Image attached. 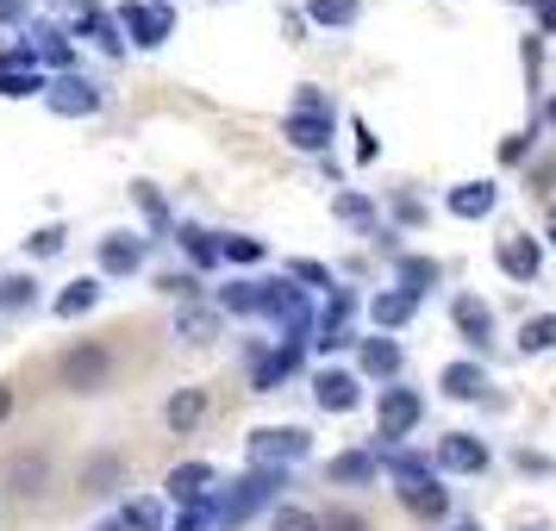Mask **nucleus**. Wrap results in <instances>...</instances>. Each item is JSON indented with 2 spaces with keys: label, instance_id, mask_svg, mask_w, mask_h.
Wrapping results in <instances>:
<instances>
[{
  "label": "nucleus",
  "instance_id": "f257e3e1",
  "mask_svg": "<svg viewBox=\"0 0 556 531\" xmlns=\"http://www.w3.org/2000/svg\"><path fill=\"white\" fill-rule=\"evenodd\" d=\"M281 481H288L281 469H251V476H244V481H238V488L226 494V501L213 506V519H219L226 531H231V526H244V519H251L256 506H269V501H276V488H281Z\"/></svg>",
  "mask_w": 556,
  "mask_h": 531
},
{
  "label": "nucleus",
  "instance_id": "f03ea898",
  "mask_svg": "<svg viewBox=\"0 0 556 531\" xmlns=\"http://www.w3.org/2000/svg\"><path fill=\"white\" fill-rule=\"evenodd\" d=\"M313 451V438L301 426H256L251 431V469H288Z\"/></svg>",
  "mask_w": 556,
  "mask_h": 531
},
{
  "label": "nucleus",
  "instance_id": "7ed1b4c3",
  "mask_svg": "<svg viewBox=\"0 0 556 531\" xmlns=\"http://www.w3.org/2000/svg\"><path fill=\"white\" fill-rule=\"evenodd\" d=\"M113 20H119V26L131 31V45H144V51H156V45L176 31V13H169L163 0H126Z\"/></svg>",
  "mask_w": 556,
  "mask_h": 531
},
{
  "label": "nucleus",
  "instance_id": "20e7f679",
  "mask_svg": "<svg viewBox=\"0 0 556 531\" xmlns=\"http://www.w3.org/2000/svg\"><path fill=\"white\" fill-rule=\"evenodd\" d=\"M106 369H113V356L101 344H70V351L56 356V376H63V388H76V394H94L106 381Z\"/></svg>",
  "mask_w": 556,
  "mask_h": 531
},
{
  "label": "nucleus",
  "instance_id": "39448f33",
  "mask_svg": "<svg viewBox=\"0 0 556 531\" xmlns=\"http://www.w3.org/2000/svg\"><path fill=\"white\" fill-rule=\"evenodd\" d=\"M45 101L63 119H88V113H101V88L81 81V76H56V81H45Z\"/></svg>",
  "mask_w": 556,
  "mask_h": 531
},
{
  "label": "nucleus",
  "instance_id": "423d86ee",
  "mask_svg": "<svg viewBox=\"0 0 556 531\" xmlns=\"http://www.w3.org/2000/svg\"><path fill=\"white\" fill-rule=\"evenodd\" d=\"M144 244L151 238H131V231H106L101 238V276H138V263H144Z\"/></svg>",
  "mask_w": 556,
  "mask_h": 531
},
{
  "label": "nucleus",
  "instance_id": "0eeeda50",
  "mask_svg": "<svg viewBox=\"0 0 556 531\" xmlns=\"http://www.w3.org/2000/svg\"><path fill=\"white\" fill-rule=\"evenodd\" d=\"M163 488H169V501H176V506H201V501H213V463H176Z\"/></svg>",
  "mask_w": 556,
  "mask_h": 531
},
{
  "label": "nucleus",
  "instance_id": "6e6552de",
  "mask_svg": "<svg viewBox=\"0 0 556 531\" xmlns=\"http://www.w3.org/2000/svg\"><path fill=\"white\" fill-rule=\"evenodd\" d=\"M419 413H426V401L413 388H388L381 394V438H406V431L419 426Z\"/></svg>",
  "mask_w": 556,
  "mask_h": 531
},
{
  "label": "nucleus",
  "instance_id": "1a4fd4ad",
  "mask_svg": "<svg viewBox=\"0 0 556 531\" xmlns=\"http://www.w3.org/2000/svg\"><path fill=\"white\" fill-rule=\"evenodd\" d=\"M438 463H444V469H456V476H476V469H488V444H481V438H469V431H451V438L438 444Z\"/></svg>",
  "mask_w": 556,
  "mask_h": 531
},
{
  "label": "nucleus",
  "instance_id": "9d476101",
  "mask_svg": "<svg viewBox=\"0 0 556 531\" xmlns=\"http://www.w3.org/2000/svg\"><path fill=\"white\" fill-rule=\"evenodd\" d=\"M76 31L94 45V51H106V56H119L126 51V38H119V20L113 13H101V7H81L76 13Z\"/></svg>",
  "mask_w": 556,
  "mask_h": 531
},
{
  "label": "nucleus",
  "instance_id": "9b49d317",
  "mask_svg": "<svg viewBox=\"0 0 556 531\" xmlns=\"http://www.w3.org/2000/svg\"><path fill=\"white\" fill-rule=\"evenodd\" d=\"M494 256H501V269H506L513 281H531V276H538V244H531L526 231L501 238V251H494Z\"/></svg>",
  "mask_w": 556,
  "mask_h": 531
},
{
  "label": "nucleus",
  "instance_id": "f8f14e48",
  "mask_svg": "<svg viewBox=\"0 0 556 531\" xmlns=\"http://www.w3.org/2000/svg\"><path fill=\"white\" fill-rule=\"evenodd\" d=\"M7 488H13V494H45V488H51V463H45V456H13V469H7Z\"/></svg>",
  "mask_w": 556,
  "mask_h": 531
},
{
  "label": "nucleus",
  "instance_id": "ddd939ff",
  "mask_svg": "<svg viewBox=\"0 0 556 531\" xmlns=\"http://www.w3.org/2000/svg\"><path fill=\"white\" fill-rule=\"evenodd\" d=\"M163 419H169V431H194L206 419V394L201 388H176L169 406H163Z\"/></svg>",
  "mask_w": 556,
  "mask_h": 531
},
{
  "label": "nucleus",
  "instance_id": "4468645a",
  "mask_svg": "<svg viewBox=\"0 0 556 531\" xmlns=\"http://www.w3.org/2000/svg\"><path fill=\"white\" fill-rule=\"evenodd\" d=\"M313 394H319V406H326V413H351V406H356V381L344 376V369H319Z\"/></svg>",
  "mask_w": 556,
  "mask_h": 531
},
{
  "label": "nucleus",
  "instance_id": "2eb2a0df",
  "mask_svg": "<svg viewBox=\"0 0 556 531\" xmlns=\"http://www.w3.org/2000/svg\"><path fill=\"white\" fill-rule=\"evenodd\" d=\"M451 213L456 219H488L494 213V181H463V188H451Z\"/></svg>",
  "mask_w": 556,
  "mask_h": 531
},
{
  "label": "nucleus",
  "instance_id": "dca6fc26",
  "mask_svg": "<svg viewBox=\"0 0 556 531\" xmlns=\"http://www.w3.org/2000/svg\"><path fill=\"white\" fill-rule=\"evenodd\" d=\"M281 131H288V144H294V151H326V144H331V119H319V113H294Z\"/></svg>",
  "mask_w": 556,
  "mask_h": 531
},
{
  "label": "nucleus",
  "instance_id": "f3484780",
  "mask_svg": "<svg viewBox=\"0 0 556 531\" xmlns=\"http://www.w3.org/2000/svg\"><path fill=\"white\" fill-rule=\"evenodd\" d=\"M119 476H126V463H119L113 451H101V456H88V463H81V488H88V494H113Z\"/></svg>",
  "mask_w": 556,
  "mask_h": 531
},
{
  "label": "nucleus",
  "instance_id": "a211bd4d",
  "mask_svg": "<svg viewBox=\"0 0 556 531\" xmlns=\"http://www.w3.org/2000/svg\"><path fill=\"white\" fill-rule=\"evenodd\" d=\"M401 501H406V513H419V519H444L451 494H444L438 476H431V481H419V488H401Z\"/></svg>",
  "mask_w": 556,
  "mask_h": 531
},
{
  "label": "nucleus",
  "instance_id": "6ab92c4d",
  "mask_svg": "<svg viewBox=\"0 0 556 531\" xmlns=\"http://www.w3.org/2000/svg\"><path fill=\"white\" fill-rule=\"evenodd\" d=\"M94 301H101V281H70L63 294H56V319H81V313H94Z\"/></svg>",
  "mask_w": 556,
  "mask_h": 531
},
{
  "label": "nucleus",
  "instance_id": "aec40b11",
  "mask_svg": "<svg viewBox=\"0 0 556 531\" xmlns=\"http://www.w3.org/2000/svg\"><path fill=\"white\" fill-rule=\"evenodd\" d=\"M213 331H219V313H213V306H181V319H176L181 344H206Z\"/></svg>",
  "mask_w": 556,
  "mask_h": 531
},
{
  "label": "nucleus",
  "instance_id": "412c9836",
  "mask_svg": "<svg viewBox=\"0 0 556 531\" xmlns=\"http://www.w3.org/2000/svg\"><path fill=\"white\" fill-rule=\"evenodd\" d=\"M363 376H401V344L394 338H369L363 344Z\"/></svg>",
  "mask_w": 556,
  "mask_h": 531
},
{
  "label": "nucleus",
  "instance_id": "4be33fe9",
  "mask_svg": "<svg viewBox=\"0 0 556 531\" xmlns=\"http://www.w3.org/2000/svg\"><path fill=\"white\" fill-rule=\"evenodd\" d=\"M176 238H181V251H188V263H194V269H213V263H219V238H213V231L181 226Z\"/></svg>",
  "mask_w": 556,
  "mask_h": 531
},
{
  "label": "nucleus",
  "instance_id": "5701e85b",
  "mask_svg": "<svg viewBox=\"0 0 556 531\" xmlns=\"http://www.w3.org/2000/svg\"><path fill=\"white\" fill-rule=\"evenodd\" d=\"M481 388H488V376H481L476 363H451V369H444V394H451V401H476Z\"/></svg>",
  "mask_w": 556,
  "mask_h": 531
},
{
  "label": "nucleus",
  "instance_id": "b1692460",
  "mask_svg": "<svg viewBox=\"0 0 556 531\" xmlns=\"http://www.w3.org/2000/svg\"><path fill=\"white\" fill-rule=\"evenodd\" d=\"M294 363H301V338H288L276 356H263V363H256V388H276V381L288 376Z\"/></svg>",
  "mask_w": 556,
  "mask_h": 531
},
{
  "label": "nucleus",
  "instance_id": "393cba45",
  "mask_svg": "<svg viewBox=\"0 0 556 531\" xmlns=\"http://www.w3.org/2000/svg\"><path fill=\"white\" fill-rule=\"evenodd\" d=\"M344 326H351V294H344V288H331V313H326V326H319V351L344 344Z\"/></svg>",
  "mask_w": 556,
  "mask_h": 531
},
{
  "label": "nucleus",
  "instance_id": "a878e982",
  "mask_svg": "<svg viewBox=\"0 0 556 531\" xmlns=\"http://www.w3.org/2000/svg\"><path fill=\"white\" fill-rule=\"evenodd\" d=\"M456 326L469 331L476 344H488V331H494V313H488V306H481L476 294H463V301H456Z\"/></svg>",
  "mask_w": 556,
  "mask_h": 531
},
{
  "label": "nucleus",
  "instance_id": "bb28decb",
  "mask_svg": "<svg viewBox=\"0 0 556 531\" xmlns=\"http://www.w3.org/2000/svg\"><path fill=\"white\" fill-rule=\"evenodd\" d=\"M31 63H51V69H63V76H70V38H63V31H38V45H31Z\"/></svg>",
  "mask_w": 556,
  "mask_h": 531
},
{
  "label": "nucleus",
  "instance_id": "cd10ccee",
  "mask_svg": "<svg viewBox=\"0 0 556 531\" xmlns=\"http://www.w3.org/2000/svg\"><path fill=\"white\" fill-rule=\"evenodd\" d=\"M431 281H438V263H426V256H401V294H426Z\"/></svg>",
  "mask_w": 556,
  "mask_h": 531
},
{
  "label": "nucleus",
  "instance_id": "c85d7f7f",
  "mask_svg": "<svg viewBox=\"0 0 556 531\" xmlns=\"http://www.w3.org/2000/svg\"><path fill=\"white\" fill-rule=\"evenodd\" d=\"M388 476L401 481V488H419V481H431V469H426V456H413V451H388Z\"/></svg>",
  "mask_w": 556,
  "mask_h": 531
},
{
  "label": "nucleus",
  "instance_id": "c756f323",
  "mask_svg": "<svg viewBox=\"0 0 556 531\" xmlns=\"http://www.w3.org/2000/svg\"><path fill=\"white\" fill-rule=\"evenodd\" d=\"M413 306H419L413 294H376V306H369V313H376V326L394 331V326H406V319H413Z\"/></svg>",
  "mask_w": 556,
  "mask_h": 531
},
{
  "label": "nucleus",
  "instance_id": "7c9ffc66",
  "mask_svg": "<svg viewBox=\"0 0 556 531\" xmlns=\"http://www.w3.org/2000/svg\"><path fill=\"white\" fill-rule=\"evenodd\" d=\"M369 476H376V456H369V451L331 456V481H369Z\"/></svg>",
  "mask_w": 556,
  "mask_h": 531
},
{
  "label": "nucleus",
  "instance_id": "2f4dec72",
  "mask_svg": "<svg viewBox=\"0 0 556 531\" xmlns=\"http://www.w3.org/2000/svg\"><path fill=\"white\" fill-rule=\"evenodd\" d=\"M0 94H7V101L45 94V76H38V69H0Z\"/></svg>",
  "mask_w": 556,
  "mask_h": 531
},
{
  "label": "nucleus",
  "instance_id": "473e14b6",
  "mask_svg": "<svg viewBox=\"0 0 556 531\" xmlns=\"http://www.w3.org/2000/svg\"><path fill=\"white\" fill-rule=\"evenodd\" d=\"M306 13H313L319 26H351L363 7H356V0H306Z\"/></svg>",
  "mask_w": 556,
  "mask_h": 531
},
{
  "label": "nucleus",
  "instance_id": "72a5a7b5",
  "mask_svg": "<svg viewBox=\"0 0 556 531\" xmlns=\"http://www.w3.org/2000/svg\"><path fill=\"white\" fill-rule=\"evenodd\" d=\"M131 201H138V213L151 219V231H163V226H169V201L156 194L151 181H138V188H131Z\"/></svg>",
  "mask_w": 556,
  "mask_h": 531
},
{
  "label": "nucleus",
  "instance_id": "f704fd0d",
  "mask_svg": "<svg viewBox=\"0 0 556 531\" xmlns=\"http://www.w3.org/2000/svg\"><path fill=\"white\" fill-rule=\"evenodd\" d=\"M551 344H556V319L551 313H538V319L519 326V351H551Z\"/></svg>",
  "mask_w": 556,
  "mask_h": 531
},
{
  "label": "nucleus",
  "instance_id": "c9c22d12",
  "mask_svg": "<svg viewBox=\"0 0 556 531\" xmlns=\"http://www.w3.org/2000/svg\"><path fill=\"white\" fill-rule=\"evenodd\" d=\"M119 519H126V531H163V506L156 501H131Z\"/></svg>",
  "mask_w": 556,
  "mask_h": 531
},
{
  "label": "nucleus",
  "instance_id": "e433bc0d",
  "mask_svg": "<svg viewBox=\"0 0 556 531\" xmlns=\"http://www.w3.org/2000/svg\"><path fill=\"white\" fill-rule=\"evenodd\" d=\"M38 301V281L31 276H7L0 281V306H31Z\"/></svg>",
  "mask_w": 556,
  "mask_h": 531
},
{
  "label": "nucleus",
  "instance_id": "4c0bfd02",
  "mask_svg": "<svg viewBox=\"0 0 556 531\" xmlns=\"http://www.w3.org/2000/svg\"><path fill=\"white\" fill-rule=\"evenodd\" d=\"M331 206H338V219H351V226H376V206L363 201V194H338Z\"/></svg>",
  "mask_w": 556,
  "mask_h": 531
},
{
  "label": "nucleus",
  "instance_id": "58836bf2",
  "mask_svg": "<svg viewBox=\"0 0 556 531\" xmlns=\"http://www.w3.org/2000/svg\"><path fill=\"white\" fill-rule=\"evenodd\" d=\"M219 256H231V263H263V238H219Z\"/></svg>",
  "mask_w": 556,
  "mask_h": 531
},
{
  "label": "nucleus",
  "instance_id": "ea45409f",
  "mask_svg": "<svg viewBox=\"0 0 556 531\" xmlns=\"http://www.w3.org/2000/svg\"><path fill=\"white\" fill-rule=\"evenodd\" d=\"M276 531H319V513H306V506H281Z\"/></svg>",
  "mask_w": 556,
  "mask_h": 531
},
{
  "label": "nucleus",
  "instance_id": "a19ab883",
  "mask_svg": "<svg viewBox=\"0 0 556 531\" xmlns=\"http://www.w3.org/2000/svg\"><path fill=\"white\" fill-rule=\"evenodd\" d=\"M26 251H31V256H56V251H63V231H56V226L31 231V238H26Z\"/></svg>",
  "mask_w": 556,
  "mask_h": 531
},
{
  "label": "nucleus",
  "instance_id": "79ce46f5",
  "mask_svg": "<svg viewBox=\"0 0 556 531\" xmlns=\"http://www.w3.org/2000/svg\"><path fill=\"white\" fill-rule=\"evenodd\" d=\"M206 526H213V501H201V506H181L176 531H206Z\"/></svg>",
  "mask_w": 556,
  "mask_h": 531
},
{
  "label": "nucleus",
  "instance_id": "37998d69",
  "mask_svg": "<svg viewBox=\"0 0 556 531\" xmlns=\"http://www.w3.org/2000/svg\"><path fill=\"white\" fill-rule=\"evenodd\" d=\"M294 113H319V119H331V106H326L319 88H301V94H294Z\"/></svg>",
  "mask_w": 556,
  "mask_h": 531
},
{
  "label": "nucleus",
  "instance_id": "c03bdc74",
  "mask_svg": "<svg viewBox=\"0 0 556 531\" xmlns=\"http://www.w3.org/2000/svg\"><path fill=\"white\" fill-rule=\"evenodd\" d=\"M288 281H306V288H331V276L319 269V263H294V269H288Z\"/></svg>",
  "mask_w": 556,
  "mask_h": 531
},
{
  "label": "nucleus",
  "instance_id": "a18cd8bd",
  "mask_svg": "<svg viewBox=\"0 0 556 531\" xmlns=\"http://www.w3.org/2000/svg\"><path fill=\"white\" fill-rule=\"evenodd\" d=\"M163 288H169L176 301H194V294H201V281H194V276H169V281H163Z\"/></svg>",
  "mask_w": 556,
  "mask_h": 531
},
{
  "label": "nucleus",
  "instance_id": "49530a36",
  "mask_svg": "<svg viewBox=\"0 0 556 531\" xmlns=\"http://www.w3.org/2000/svg\"><path fill=\"white\" fill-rule=\"evenodd\" d=\"M319 531H363V519L356 513H331V519H319Z\"/></svg>",
  "mask_w": 556,
  "mask_h": 531
},
{
  "label": "nucleus",
  "instance_id": "de8ad7c7",
  "mask_svg": "<svg viewBox=\"0 0 556 531\" xmlns=\"http://www.w3.org/2000/svg\"><path fill=\"white\" fill-rule=\"evenodd\" d=\"M376 151H381V144L369 138V126H356V156H363V163H376Z\"/></svg>",
  "mask_w": 556,
  "mask_h": 531
},
{
  "label": "nucleus",
  "instance_id": "09e8293b",
  "mask_svg": "<svg viewBox=\"0 0 556 531\" xmlns=\"http://www.w3.org/2000/svg\"><path fill=\"white\" fill-rule=\"evenodd\" d=\"M20 13H26V0H0V26H13Z\"/></svg>",
  "mask_w": 556,
  "mask_h": 531
},
{
  "label": "nucleus",
  "instance_id": "8fccbe9b",
  "mask_svg": "<svg viewBox=\"0 0 556 531\" xmlns=\"http://www.w3.org/2000/svg\"><path fill=\"white\" fill-rule=\"evenodd\" d=\"M7 419H13V388L0 381V426H7Z\"/></svg>",
  "mask_w": 556,
  "mask_h": 531
},
{
  "label": "nucleus",
  "instance_id": "3c124183",
  "mask_svg": "<svg viewBox=\"0 0 556 531\" xmlns=\"http://www.w3.org/2000/svg\"><path fill=\"white\" fill-rule=\"evenodd\" d=\"M94 531H126V519H101V526H94Z\"/></svg>",
  "mask_w": 556,
  "mask_h": 531
},
{
  "label": "nucleus",
  "instance_id": "603ef678",
  "mask_svg": "<svg viewBox=\"0 0 556 531\" xmlns=\"http://www.w3.org/2000/svg\"><path fill=\"white\" fill-rule=\"evenodd\" d=\"M544 26H556V0H544Z\"/></svg>",
  "mask_w": 556,
  "mask_h": 531
},
{
  "label": "nucleus",
  "instance_id": "864d4df0",
  "mask_svg": "<svg viewBox=\"0 0 556 531\" xmlns=\"http://www.w3.org/2000/svg\"><path fill=\"white\" fill-rule=\"evenodd\" d=\"M551 244H556V206H551Z\"/></svg>",
  "mask_w": 556,
  "mask_h": 531
},
{
  "label": "nucleus",
  "instance_id": "5fc2aeb1",
  "mask_svg": "<svg viewBox=\"0 0 556 531\" xmlns=\"http://www.w3.org/2000/svg\"><path fill=\"white\" fill-rule=\"evenodd\" d=\"M551 119H556V101H551Z\"/></svg>",
  "mask_w": 556,
  "mask_h": 531
},
{
  "label": "nucleus",
  "instance_id": "6e6d98bb",
  "mask_svg": "<svg viewBox=\"0 0 556 531\" xmlns=\"http://www.w3.org/2000/svg\"><path fill=\"white\" fill-rule=\"evenodd\" d=\"M463 531H476V526H463Z\"/></svg>",
  "mask_w": 556,
  "mask_h": 531
}]
</instances>
